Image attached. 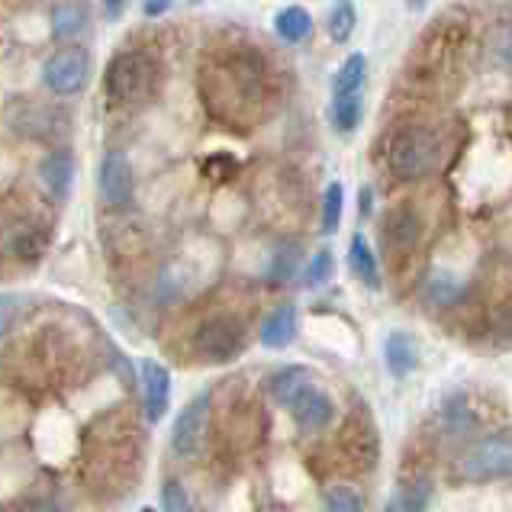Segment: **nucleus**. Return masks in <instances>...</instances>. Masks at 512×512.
I'll list each match as a JSON object with an SVG mask.
<instances>
[{"label":"nucleus","mask_w":512,"mask_h":512,"mask_svg":"<svg viewBox=\"0 0 512 512\" xmlns=\"http://www.w3.org/2000/svg\"><path fill=\"white\" fill-rule=\"evenodd\" d=\"M297 326H300L297 306H277L274 313L265 316V323H261V345L265 348H287L297 339Z\"/></svg>","instance_id":"15"},{"label":"nucleus","mask_w":512,"mask_h":512,"mask_svg":"<svg viewBox=\"0 0 512 512\" xmlns=\"http://www.w3.org/2000/svg\"><path fill=\"white\" fill-rule=\"evenodd\" d=\"M294 409V422L303 429V432H319V429H326L332 416H335V406H332V397L323 390H316L310 387L303 393V397L290 406Z\"/></svg>","instance_id":"12"},{"label":"nucleus","mask_w":512,"mask_h":512,"mask_svg":"<svg viewBox=\"0 0 512 512\" xmlns=\"http://www.w3.org/2000/svg\"><path fill=\"white\" fill-rule=\"evenodd\" d=\"M207 422H210V393H197V397L178 413V419H174L171 448L184 458L197 455L203 445V435H207Z\"/></svg>","instance_id":"8"},{"label":"nucleus","mask_w":512,"mask_h":512,"mask_svg":"<svg viewBox=\"0 0 512 512\" xmlns=\"http://www.w3.org/2000/svg\"><path fill=\"white\" fill-rule=\"evenodd\" d=\"M384 512H397V503H387V509Z\"/></svg>","instance_id":"35"},{"label":"nucleus","mask_w":512,"mask_h":512,"mask_svg":"<svg viewBox=\"0 0 512 512\" xmlns=\"http://www.w3.org/2000/svg\"><path fill=\"white\" fill-rule=\"evenodd\" d=\"M384 239L390 248H413L419 239V219L409 207H397L384 216Z\"/></svg>","instance_id":"19"},{"label":"nucleus","mask_w":512,"mask_h":512,"mask_svg":"<svg viewBox=\"0 0 512 512\" xmlns=\"http://www.w3.org/2000/svg\"><path fill=\"white\" fill-rule=\"evenodd\" d=\"M87 78H91V55L78 46H65V49H55L46 65H42V84L49 87L55 97H78Z\"/></svg>","instance_id":"4"},{"label":"nucleus","mask_w":512,"mask_h":512,"mask_svg":"<svg viewBox=\"0 0 512 512\" xmlns=\"http://www.w3.org/2000/svg\"><path fill=\"white\" fill-rule=\"evenodd\" d=\"M332 271H335V258L329 248H323V252H316L310 265H306V287H323L332 277Z\"/></svg>","instance_id":"29"},{"label":"nucleus","mask_w":512,"mask_h":512,"mask_svg":"<svg viewBox=\"0 0 512 512\" xmlns=\"http://www.w3.org/2000/svg\"><path fill=\"white\" fill-rule=\"evenodd\" d=\"M97 190H100V200L107 207H126L129 200L136 194V171L129 155L120 149H110L104 158H100V168H97Z\"/></svg>","instance_id":"7"},{"label":"nucleus","mask_w":512,"mask_h":512,"mask_svg":"<svg viewBox=\"0 0 512 512\" xmlns=\"http://www.w3.org/2000/svg\"><path fill=\"white\" fill-rule=\"evenodd\" d=\"M158 84H162V68L145 49L116 52L104 68V94L120 107H139L152 100Z\"/></svg>","instance_id":"2"},{"label":"nucleus","mask_w":512,"mask_h":512,"mask_svg":"<svg viewBox=\"0 0 512 512\" xmlns=\"http://www.w3.org/2000/svg\"><path fill=\"white\" fill-rule=\"evenodd\" d=\"M39 181L52 197L65 200L71 194V184H75V155H71L68 149L49 152L39 162Z\"/></svg>","instance_id":"11"},{"label":"nucleus","mask_w":512,"mask_h":512,"mask_svg":"<svg viewBox=\"0 0 512 512\" xmlns=\"http://www.w3.org/2000/svg\"><path fill=\"white\" fill-rule=\"evenodd\" d=\"M310 387H313V371L303 368V364H294V368H284L271 377V400L290 409Z\"/></svg>","instance_id":"14"},{"label":"nucleus","mask_w":512,"mask_h":512,"mask_svg":"<svg viewBox=\"0 0 512 512\" xmlns=\"http://www.w3.org/2000/svg\"><path fill=\"white\" fill-rule=\"evenodd\" d=\"M17 310H20V297L17 294H0V335L10 329Z\"/></svg>","instance_id":"31"},{"label":"nucleus","mask_w":512,"mask_h":512,"mask_svg":"<svg viewBox=\"0 0 512 512\" xmlns=\"http://www.w3.org/2000/svg\"><path fill=\"white\" fill-rule=\"evenodd\" d=\"M87 26V4L81 0H62L52 7V36L58 42H71L84 33Z\"/></svg>","instance_id":"18"},{"label":"nucleus","mask_w":512,"mask_h":512,"mask_svg":"<svg viewBox=\"0 0 512 512\" xmlns=\"http://www.w3.org/2000/svg\"><path fill=\"white\" fill-rule=\"evenodd\" d=\"M326 512H364V503L351 487H329L326 490Z\"/></svg>","instance_id":"28"},{"label":"nucleus","mask_w":512,"mask_h":512,"mask_svg":"<svg viewBox=\"0 0 512 512\" xmlns=\"http://www.w3.org/2000/svg\"><path fill=\"white\" fill-rule=\"evenodd\" d=\"M139 374L145 390V416H149V422H162L171 403V371L158 361H142Z\"/></svg>","instance_id":"10"},{"label":"nucleus","mask_w":512,"mask_h":512,"mask_svg":"<svg viewBox=\"0 0 512 512\" xmlns=\"http://www.w3.org/2000/svg\"><path fill=\"white\" fill-rule=\"evenodd\" d=\"M4 252L13 261H23V265H29V261H39L42 252H46V236H42V232L33 229V226H10L4 232Z\"/></svg>","instance_id":"16"},{"label":"nucleus","mask_w":512,"mask_h":512,"mask_svg":"<svg viewBox=\"0 0 512 512\" xmlns=\"http://www.w3.org/2000/svg\"><path fill=\"white\" fill-rule=\"evenodd\" d=\"M438 162H442V136L435 129H406L390 145V171L403 181L426 178L429 171L438 168Z\"/></svg>","instance_id":"3"},{"label":"nucleus","mask_w":512,"mask_h":512,"mask_svg":"<svg viewBox=\"0 0 512 512\" xmlns=\"http://www.w3.org/2000/svg\"><path fill=\"white\" fill-rule=\"evenodd\" d=\"M422 4H426V0H409V7H413V10H419Z\"/></svg>","instance_id":"34"},{"label":"nucleus","mask_w":512,"mask_h":512,"mask_svg":"<svg viewBox=\"0 0 512 512\" xmlns=\"http://www.w3.org/2000/svg\"><path fill=\"white\" fill-rule=\"evenodd\" d=\"M162 509L165 512H194V500H190V493L178 484V480H168L162 487Z\"/></svg>","instance_id":"30"},{"label":"nucleus","mask_w":512,"mask_h":512,"mask_svg":"<svg viewBox=\"0 0 512 512\" xmlns=\"http://www.w3.org/2000/svg\"><path fill=\"white\" fill-rule=\"evenodd\" d=\"M242 348H245V329L232 316H213L207 323H200L194 332V351L213 364L232 361L236 355H242Z\"/></svg>","instance_id":"5"},{"label":"nucleus","mask_w":512,"mask_h":512,"mask_svg":"<svg viewBox=\"0 0 512 512\" xmlns=\"http://www.w3.org/2000/svg\"><path fill=\"white\" fill-rule=\"evenodd\" d=\"M348 268L351 274L358 277L364 287H380V271H377V255L371 252L368 239L361 236H351V245H348Z\"/></svg>","instance_id":"20"},{"label":"nucleus","mask_w":512,"mask_h":512,"mask_svg":"<svg viewBox=\"0 0 512 512\" xmlns=\"http://www.w3.org/2000/svg\"><path fill=\"white\" fill-rule=\"evenodd\" d=\"M297 265H300V248L297 245L277 248L274 261H271V277L274 281H290V277L297 274Z\"/></svg>","instance_id":"27"},{"label":"nucleus","mask_w":512,"mask_h":512,"mask_svg":"<svg viewBox=\"0 0 512 512\" xmlns=\"http://www.w3.org/2000/svg\"><path fill=\"white\" fill-rule=\"evenodd\" d=\"M474 413L467 409V403L464 400H451L448 403V409H445V426H448V432L455 435V438H464L467 432L474 429Z\"/></svg>","instance_id":"26"},{"label":"nucleus","mask_w":512,"mask_h":512,"mask_svg":"<svg viewBox=\"0 0 512 512\" xmlns=\"http://www.w3.org/2000/svg\"><path fill=\"white\" fill-rule=\"evenodd\" d=\"M123 7H126V0H107V17L110 20L123 17Z\"/></svg>","instance_id":"33"},{"label":"nucleus","mask_w":512,"mask_h":512,"mask_svg":"<svg viewBox=\"0 0 512 512\" xmlns=\"http://www.w3.org/2000/svg\"><path fill=\"white\" fill-rule=\"evenodd\" d=\"M461 477L474 480V484L512 477V435H493L487 442H480L471 455H464Z\"/></svg>","instance_id":"6"},{"label":"nucleus","mask_w":512,"mask_h":512,"mask_svg":"<svg viewBox=\"0 0 512 512\" xmlns=\"http://www.w3.org/2000/svg\"><path fill=\"white\" fill-rule=\"evenodd\" d=\"M364 78H368V62H364L361 52H351L345 62H342V68L335 71V78H332V97H351V94H358Z\"/></svg>","instance_id":"21"},{"label":"nucleus","mask_w":512,"mask_h":512,"mask_svg":"<svg viewBox=\"0 0 512 512\" xmlns=\"http://www.w3.org/2000/svg\"><path fill=\"white\" fill-rule=\"evenodd\" d=\"M313 13L300 7V4H290L274 17V33L281 36L287 46H303L306 39L313 36Z\"/></svg>","instance_id":"17"},{"label":"nucleus","mask_w":512,"mask_h":512,"mask_svg":"<svg viewBox=\"0 0 512 512\" xmlns=\"http://www.w3.org/2000/svg\"><path fill=\"white\" fill-rule=\"evenodd\" d=\"M174 7V0H142V13L145 17H162Z\"/></svg>","instance_id":"32"},{"label":"nucleus","mask_w":512,"mask_h":512,"mask_svg":"<svg viewBox=\"0 0 512 512\" xmlns=\"http://www.w3.org/2000/svg\"><path fill=\"white\" fill-rule=\"evenodd\" d=\"M355 26H358V10L351 0H332V7H329V17H326V29H329V39L332 42H348L351 33H355Z\"/></svg>","instance_id":"22"},{"label":"nucleus","mask_w":512,"mask_h":512,"mask_svg":"<svg viewBox=\"0 0 512 512\" xmlns=\"http://www.w3.org/2000/svg\"><path fill=\"white\" fill-rule=\"evenodd\" d=\"M342 210H345V187L339 181H332L323 194V232L332 236L342 226Z\"/></svg>","instance_id":"24"},{"label":"nucleus","mask_w":512,"mask_h":512,"mask_svg":"<svg viewBox=\"0 0 512 512\" xmlns=\"http://www.w3.org/2000/svg\"><path fill=\"white\" fill-rule=\"evenodd\" d=\"M384 361L393 377H409L419 368V342L403 329L390 332L384 342Z\"/></svg>","instance_id":"13"},{"label":"nucleus","mask_w":512,"mask_h":512,"mask_svg":"<svg viewBox=\"0 0 512 512\" xmlns=\"http://www.w3.org/2000/svg\"><path fill=\"white\" fill-rule=\"evenodd\" d=\"M426 294H429V300H435V303H455V300L461 297V284H458L451 274L435 271V274L429 277V284H426Z\"/></svg>","instance_id":"25"},{"label":"nucleus","mask_w":512,"mask_h":512,"mask_svg":"<svg viewBox=\"0 0 512 512\" xmlns=\"http://www.w3.org/2000/svg\"><path fill=\"white\" fill-rule=\"evenodd\" d=\"M361 116H364L361 94L332 97V126L339 129V133H355V129L361 126Z\"/></svg>","instance_id":"23"},{"label":"nucleus","mask_w":512,"mask_h":512,"mask_svg":"<svg viewBox=\"0 0 512 512\" xmlns=\"http://www.w3.org/2000/svg\"><path fill=\"white\" fill-rule=\"evenodd\" d=\"M268 71L255 55L232 52L203 68V100L216 120L245 126L261 113L268 100Z\"/></svg>","instance_id":"1"},{"label":"nucleus","mask_w":512,"mask_h":512,"mask_svg":"<svg viewBox=\"0 0 512 512\" xmlns=\"http://www.w3.org/2000/svg\"><path fill=\"white\" fill-rule=\"evenodd\" d=\"M142 512H155V509H142Z\"/></svg>","instance_id":"36"},{"label":"nucleus","mask_w":512,"mask_h":512,"mask_svg":"<svg viewBox=\"0 0 512 512\" xmlns=\"http://www.w3.org/2000/svg\"><path fill=\"white\" fill-rule=\"evenodd\" d=\"M7 126L20 139H52L58 133V113L36 100H13L7 107Z\"/></svg>","instance_id":"9"}]
</instances>
